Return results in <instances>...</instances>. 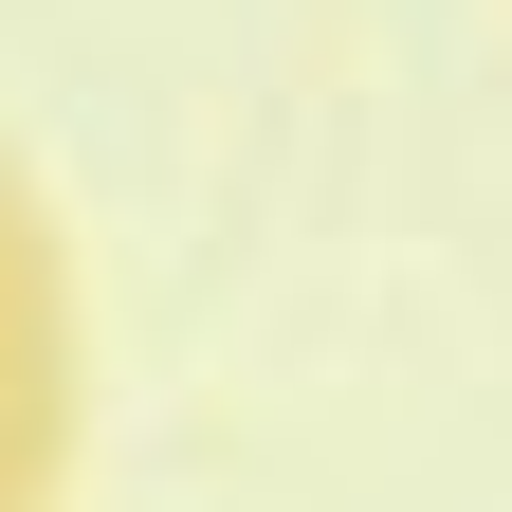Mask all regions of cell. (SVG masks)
Here are the masks:
<instances>
[{
	"label": "cell",
	"instance_id": "1",
	"mask_svg": "<svg viewBox=\"0 0 512 512\" xmlns=\"http://www.w3.org/2000/svg\"><path fill=\"white\" fill-rule=\"evenodd\" d=\"M74 476V293H55V220L0 165V512H55Z\"/></svg>",
	"mask_w": 512,
	"mask_h": 512
}]
</instances>
